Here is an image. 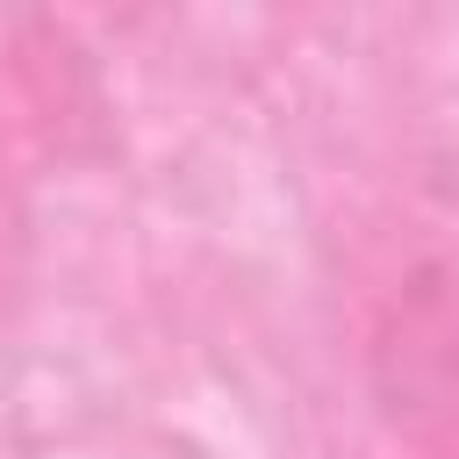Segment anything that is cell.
Masks as SVG:
<instances>
[{"label": "cell", "instance_id": "1", "mask_svg": "<svg viewBox=\"0 0 459 459\" xmlns=\"http://www.w3.org/2000/svg\"><path fill=\"white\" fill-rule=\"evenodd\" d=\"M373 380L387 423L423 459H459V280H430L394 301L373 344Z\"/></svg>", "mask_w": 459, "mask_h": 459}]
</instances>
